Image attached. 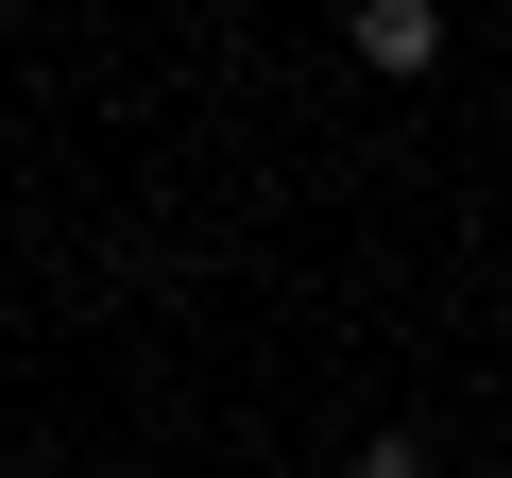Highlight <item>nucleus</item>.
Instances as JSON below:
<instances>
[{"mask_svg":"<svg viewBox=\"0 0 512 478\" xmlns=\"http://www.w3.org/2000/svg\"><path fill=\"white\" fill-rule=\"evenodd\" d=\"M359 478H427V444H359Z\"/></svg>","mask_w":512,"mask_h":478,"instance_id":"2","label":"nucleus"},{"mask_svg":"<svg viewBox=\"0 0 512 478\" xmlns=\"http://www.w3.org/2000/svg\"><path fill=\"white\" fill-rule=\"evenodd\" d=\"M359 69H444V18H427V0H359Z\"/></svg>","mask_w":512,"mask_h":478,"instance_id":"1","label":"nucleus"}]
</instances>
